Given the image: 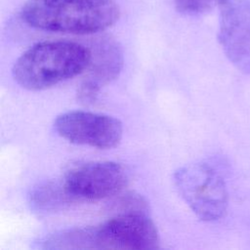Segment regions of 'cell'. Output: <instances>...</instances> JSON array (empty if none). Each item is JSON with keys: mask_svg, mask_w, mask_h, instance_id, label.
<instances>
[{"mask_svg": "<svg viewBox=\"0 0 250 250\" xmlns=\"http://www.w3.org/2000/svg\"><path fill=\"white\" fill-rule=\"evenodd\" d=\"M54 127L58 134L76 145L100 149L116 146L123 135L119 119L102 113L71 110L57 116Z\"/></svg>", "mask_w": 250, "mask_h": 250, "instance_id": "obj_6", "label": "cell"}, {"mask_svg": "<svg viewBox=\"0 0 250 250\" xmlns=\"http://www.w3.org/2000/svg\"><path fill=\"white\" fill-rule=\"evenodd\" d=\"M84 248L155 249L159 234L142 211L123 212L98 227L82 229Z\"/></svg>", "mask_w": 250, "mask_h": 250, "instance_id": "obj_4", "label": "cell"}, {"mask_svg": "<svg viewBox=\"0 0 250 250\" xmlns=\"http://www.w3.org/2000/svg\"><path fill=\"white\" fill-rule=\"evenodd\" d=\"M21 16L33 28L86 35L113 25L120 10L113 0H27Z\"/></svg>", "mask_w": 250, "mask_h": 250, "instance_id": "obj_1", "label": "cell"}, {"mask_svg": "<svg viewBox=\"0 0 250 250\" xmlns=\"http://www.w3.org/2000/svg\"><path fill=\"white\" fill-rule=\"evenodd\" d=\"M178 12L186 15H201L219 5L220 0H174Z\"/></svg>", "mask_w": 250, "mask_h": 250, "instance_id": "obj_10", "label": "cell"}, {"mask_svg": "<svg viewBox=\"0 0 250 250\" xmlns=\"http://www.w3.org/2000/svg\"><path fill=\"white\" fill-rule=\"evenodd\" d=\"M127 183V173L119 163L97 161L71 168L62 185L71 200H98L120 192Z\"/></svg>", "mask_w": 250, "mask_h": 250, "instance_id": "obj_5", "label": "cell"}, {"mask_svg": "<svg viewBox=\"0 0 250 250\" xmlns=\"http://www.w3.org/2000/svg\"><path fill=\"white\" fill-rule=\"evenodd\" d=\"M90 49V73L77 92L79 101L85 104H93L101 86L116 78L122 67V53L114 40L107 37L100 38Z\"/></svg>", "mask_w": 250, "mask_h": 250, "instance_id": "obj_8", "label": "cell"}, {"mask_svg": "<svg viewBox=\"0 0 250 250\" xmlns=\"http://www.w3.org/2000/svg\"><path fill=\"white\" fill-rule=\"evenodd\" d=\"M176 188L192 212L202 221L224 217L228 208V191L223 178L206 163H192L174 174Z\"/></svg>", "mask_w": 250, "mask_h": 250, "instance_id": "obj_3", "label": "cell"}, {"mask_svg": "<svg viewBox=\"0 0 250 250\" xmlns=\"http://www.w3.org/2000/svg\"><path fill=\"white\" fill-rule=\"evenodd\" d=\"M91 59V49L81 43L44 41L22 53L12 73L21 87L31 91L44 90L82 73Z\"/></svg>", "mask_w": 250, "mask_h": 250, "instance_id": "obj_2", "label": "cell"}, {"mask_svg": "<svg viewBox=\"0 0 250 250\" xmlns=\"http://www.w3.org/2000/svg\"><path fill=\"white\" fill-rule=\"evenodd\" d=\"M32 204L43 210L54 209L72 201L64 191L62 185L45 184L34 188L31 193Z\"/></svg>", "mask_w": 250, "mask_h": 250, "instance_id": "obj_9", "label": "cell"}, {"mask_svg": "<svg viewBox=\"0 0 250 250\" xmlns=\"http://www.w3.org/2000/svg\"><path fill=\"white\" fill-rule=\"evenodd\" d=\"M218 38L229 62L250 75V0H220Z\"/></svg>", "mask_w": 250, "mask_h": 250, "instance_id": "obj_7", "label": "cell"}]
</instances>
